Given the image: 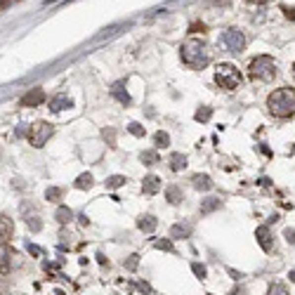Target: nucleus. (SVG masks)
Returning <instances> with one entry per match:
<instances>
[{
	"label": "nucleus",
	"mask_w": 295,
	"mask_h": 295,
	"mask_svg": "<svg viewBox=\"0 0 295 295\" xmlns=\"http://www.w3.org/2000/svg\"><path fill=\"white\" fill-rule=\"evenodd\" d=\"M267 109L276 118H291L295 114V90L293 87H279L267 97Z\"/></svg>",
	"instance_id": "f257e3e1"
},
{
	"label": "nucleus",
	"mask_w": 295,
	"mask_h": 295,
	"mask_svg": "<svg viewBox=\"0 0 295 295\" xmlns=\"http://www.w3.org/2000/svg\"><path fill=\"white\" fill-rule=\"evenodd\" d=\"M182 62L191 69H203L211 62V52L201 41H187L182 45Z\"/></svg>",
	"instance_id": "f03ea898"
},
{
	"label": "nucleus",
	"mask_w": 295,
	"mask_h": 295,
	"mask_svg": "<svg viewBox=\"0 0 295 295\" xmlns=\"http://www.w3.org/2000/svg\"><path fill=\"white\" fill-rule=\"evenodd\" d=\"M248 76H251L253 81H272L276 76V62L269 54H260V57H255L253 62H251Z\"/></svg>",
	"instance_id": "7ed1b4c3"
},
{
	"label": "nucleus",
	"mask_w": 295,
	"mask_h": 295,
	"mask_svg": "<svg viewBox=\"0 0 295 295\" xmlns=\"http://www.w3.org/2000/svg\"><path fill=\"white\" fill-rule=\"evenodd\" d=\"M215 83L220 85V87H224V90H236L243 83V76L234 64H217V69H215Z\"/></svg>",
	"instance_id": "20e7f679"
},
{
	"label": "nucleus",
	"mask_w": 295,
	"mask_h": 295,
	"mask_svg": "<svg viewBox=\"0 0 295 295\" xmlns=\"http://www.w3.org/2000/svg\"><path fill=\"white\" fill-rule=\"evenodd\" d=\"M52 126L50 123H45V121H38V123H33L31 130H29V142H31L36 149L45 147V142L52 137Z\"/></svg>",
	"instance_id": "39448f33"
},
{
	"label": "nucleus",
	"mask_w": 295,
	"mask_h": 295,
	"mask_svg": "<svg viewBox=\"0 0 295 295\" xmlns=\"http://www.w3.org/2000/svg\"><path fill=\"white\" fill-rule=\"evenodd\" d=\"M222 45L229 52H241L243 47H246V38H243V33L239 29H229V31H224V36H222Z\"/></svg>",
	"instance_id": "423d86ee"
},
{
	"label": "nucleus",
	"mask_w": 295,
	"mask_h": 295,
	"mask_svg": "<svg viewBox=\"0 0 295 295\" xmlns=\"http://www.w3.org/2000/svg\"><path fill=\"white\" fill-rule=\"evenodd\" d=\"M255 239H257V243H260V248H262L264 253H269V251L274 248V236H272L267 224H260V227L255 229Z\"/></svg>",
	"instance_id": "0eeeda50"
},
{
	"label": "nucleus",
	"mask_w": 295,
	"mask_h": 295,
	"mask_svg": "<svg viewBox=\"0 0 295 295\" xmlns=\"http://www.w3.org/2000/svg\"><path fill=\"white\" fill-rule=\"evenodd\" d=\"M42 102H45V90H42V87H33L31 92H26V95L21 97V106H26V109L41 106Z\"/></svg>",
	"instance_id": "6e6552de"
},
{
	"label": "nucleus",
	"mask_w": 295,
	"mask_h": 295,
	"mask_svg": "<svg viewBox=\"0 0 295 295\" xmlns=\"http://www.w3.org/2000/svg\"><path fill=\"white\" fill-rule=\"evenodd\" d=\"M12 232H14V224L7 215H0V246H7V241L12 239Z\"/></svg>",
	"instance_id": "1a4fd4ad"
},
{
	"label": "nucleus",
	"mask_w": 295,
	"mask_h": 295,
	"mask_svg": "<svg viewBox=\"0 0 295 295\" xmlns=\"http://www.w3.org/2000/svg\"><path fill=\"white\" fill-rule=\"evenodd\" d=\"M142 191H144V194H158V191H161V179H158L156 175H147L144 182H142Z\"/></svg>",
	"instance_id": "9d476101"
},
{
	"label": "nucleus",
	"mask_w": 295,
	"mask_h": 295,
	"mask_svg": "<svg viewBox=\"0 0 295 295\" xmlns=\"http://www.w3.org/2000/svg\"><path fill=\"white\" fill-rule=\"evenodd\" d=\"M137 227H139V229H142L144 234H151V232H154V229L158 227V220L154 217V215H142V217L137 220Z\"/></svg>",
	"instance_id": "9b49d317"
},
{
	"label": "nucleus",
	"mask_w": 295,
	"mask_h": 295,
	"mask_svg": "<svg viewBox=\"0 0 295 295\" xmlns=\"http://www.w3.org/2000/svg\"><path fill=\"white\" fill-rule=\"evenodd\" d=\"M111 95L116 97L121 104H126V106L130 104V102H132V99H130V95H127L126 85H123V83H116V85H114V87H111Z\"/></svg>",
	"instance_id": "f8f14e48"
},
{
	"label": "nucleus",
	"mask_w": 295,
	"mask_h": 295,
	"mask_svg": "<svg viewBox=\"0 0 295 295\" xmlns=\"http://www.w3.org/2000/svg\"><path fill=\"white\" fill-rule=\"evenodd\" d=\"M69 106H71V97L69 95H57L52 102H50V109H52V111H64V109H69Z\"/></svg>",
	"instance_id": "ddd939ff"
},
{
	"label": "nucleus",
	"mask_w": 295,
	"mask_h": 295,
	"mask_svg": "<svg viewBox=\"0 0 295 295\" xmlns=\"http://www.w3.org/2000/svg\"><path fill=\"white\" fill-rule=\"evenodd\" d=\"M222 208V201L220 199H206L201 203V215H211V212L220 211Z\"/></svg>",
	"instance_id": "4468645a"
},
{
	"label": "nucleus",
	"mask_w": 295,
	"mask_h": 295,
	"mask_svg": "<svg viewBox=\"0 0 295 295\" xmlns=\"http://www.w3.org/2000/svg\"><path fill=\"white\" fill-rule=\"evenodd\" d=\"M194 189H199V191H208L212 189V179L208 177V175H194Z\"/></svg>",
	"instance_id": "2eb2a0df"
},
{
	"label": "nucleus",
	"mask_w": 295,
	"mask_h": 295,
	"mask_svg": "<svg viewBox=\"0 0 295 295\" xmlns=\"http://www.w3.org/2000/svg\"><path fill=\"white\" fill-rule=\"evenodd\" d=\"M189 234H191V224H172V229H170L172 239H187Z\"/></svg>",
	"instance_id": "dca6fc26"
},
{
	"label": "nucleus",
	"mask_w": 295,
	"mask_h": 295,
	"mask_svg": "<svg viewBox=\"0 0 295 295\" xmlns=\"http://www.w3.org/2000/svg\"><path fill=\"white\" fill-rule=\"evenodd\" d=\"M54 220L59 222V224H66V222L74 220V212H71V208H66V206H59L57 212H54Z\"/></svg>",
	"instance_id": "f3484780"
},
{
	"label": "nucleus",
	"mask_w": 295,
	"mask_h": 295,
	"mask_svg": "<svg viewBox=\"0 0 295 295\" xmlns=\"http://www.w3.org/2000/svg\"><path fill=\"white\" fill-rule=\"evenodd\" d=\"M187 168V156L184 154H172L170 156V170H175V172H179V170Z\"/></svg>",
	"instance_id": "a211bd4d"
},
{
	"label": "nucleus",
	"mask_w": 295,
	"mask_h": 295,
	"mask_svg": "<svg viewBox=\"0 0 295 295\" xmlns=\"http://www.w3.org/2000/svg\"><path fill=\"white\" fill-rule=\"evenodd\" d=\"M127 179L123 175H111V177H106V189H118V187H123Z\"/></svg>",
	"instance_id": "6ab92c4d"
},
{
	"label": "nucleus",
	"mask_w": 295,
	"mask_h": 295,
	"mask_svg": "<svg viewBox=\"0 0 295 295\" xmlns=\"http://www.w3.org/2000/svg\"><path fill=\"white\" fill-rule=\"evenodd\" d=\"M76 187H78V189H90V187H92V175H90V172L78 175V179H76Z\"/></svg>",
	"instance_id": "aec40b11"
},
{
	"label": "nucleus",
	"mask_w": 295,
	"mask_h": 295,
	"mask_svg": "<svg viewBox=\"0 0 295 295\" xmlns=\"http://www.w3.org/2000/svg\"><path fill=\"white\" fill-rule=\"evenodd\" d=\"M211 116H212V109H211V106H201L199 111L194 114V118H196L199 123H206V121H211Z\"/></svg>",
	"instance_id": "412c9836"
},
{
	"label": "nucleus",
	"mask_w": 295,
	"mask_h": 295,
	"mask_svg": "<svg viewBox=\"0 0 295 295\" xmlns=\"http://www.w3.org/2000/svg\"><path fill=\"white\" fill-rule=\"evenodd\" d=\"M166 196H168L170 203H179V201H182V191H179L177 187L172 184V187H168V189H166Z\"/></svg>",
	"instance_id": "4be33fe9"
},
{
	"label": "nucleus",
	"mask_w": 295,
	"mask_h": 295,
	"mask_svg": "<svg viewBox=\"0 0 295 295\" xmlns=\"http://www.w3.org/2000/svg\"><path fill=\"white\" fill-rule=\"evenodd\" d=\"M154 142H156V147H158V149H166V147L170 144V135H168V132H156Z\"/></svg>",
	"instance_id": "5701e85b"
},
{
	"label": "nucleus",
	"mask_w": 295,
	"mask_h": 295,
	"mask_svg": "<svg viewBox=\"0 0 295 295\" xmlns=\"http://www.w3.org/2000/svg\"><path fill=\"white\" fill-rule=\"evenodd\" d=\"M139 158H142V163H144V166H154V163H158V154H156V151H144Z\"/></svg>",
	"instance_id": "b1692460"
},
{
	"label": "nucleus",
	"mask_w": 295,
	"mask_h": 295,
	"mask_svg": "<svg viewBox=\"0 0 295 295\" xmlns=\"http://www.w3.org/2000/svg\"><path fill=\"white\" fill-rule=\"evenodd\" d=\"M62 194H64V191L59 189V187H50V189L45 191V199H47V201H59V199H62Z\"/></svg>",
	"instance_id": "393cba45"
},
{
	"label": "nucleus",
	"mask_w": 295,
	"mask_h": 295,
	"mask_svg": "<svg viewBox=\"0 0 295 295\" xmlns=\"http://www.w3.org/2000/svg\"><path fill=\"white\" fill-rule=\"evenodd\" d=\"M267 295H291V293H288V288H286L284 284H272Z\"/></svg>",
	"instance_id": "a878e982"
},
{
	"label": "nucleus",
	"mask_w": 295,
	"mask_h": 295,
	"mask_svg": "<svg viewBox=\"0 0 295 295\" xmlns=\"http://www.w3.org/2000/svg\"><path fill=\"white\" fill-rule=\"evenodd\" d=\"M26 224L31 227V232H41L42 229V224H41V220H38V215H26Z\"/></svg>",
	"instance_id": "bb28decb"
},
{
	"label": "nucleus",
	"mask_w": 295,
	"mask_h": 295,
	"mask_svg": "<svg viewBox=\"0 0 295 295\" xmlns=\"http://www.w3.org/2000/svg\"><path fill=\"white\" fill-rule=\"evenodd\" d=\"M154 246H156L158 251H168V253H172V251H175V248H172V241H170V239H158V241L154 243Z\"/></svg>",
	"instance_id": "cd10ccee"
},
{
	"label": "nucleus",
	"mask_w": 295,
	"mask_h": 295,
	"mask_svg": "<svg viewBox=\"0 0 295 295\" xmlns=\"http://www.w3.org/2000/svg\"><path fill=\"white\" fill-rule=\"evenodd\" d=\"M127 130H130L135 137H144V127L139 126V123H130V126H127Z\"/></svg>",
	"instance_id": "c85d7f7f"
},
{
	"label": "nucleus",
	"mask_w": 295,
	"mask_h": 295,
	"mask_svg": "<svg viewBox=\"0 0 295 295\" xmlns=\"http://www.w3.org/2000/svg\"><path fill=\"white\" fill-rule=\"evenodd\" d=\"M191 269H194V274L199 276V279H206V274H208V269H206L203 264H199V262H194V264H191Z\"/></svg>",
	"instance_id": "c756f323"
},
{
	"label": "nucleus",
	"mask_w": 295,
	"mask_h": 295,
	"mask_svg": "<svg viewBox=\"0 0 295 295\" xmlns=\"http://www.w3.org/2000/svg\"><path fill=\"white\" fill-rule=\"evenodd\" d=\"M19 0H0V12H5L7 7H12V5H17Z\"/></svg>",
	"instance_id": "7c9ffc66"
},
{
	"label": "nucleus",
	"mask_w": 295,
	"mask_h": 295,
	"mask_svg": "<svg viewBox=\"0 0 295 295\" xmlns=\"http://www.w3.org/2000/svg\"><path fill=\"white\" fill-rule=\"evenodd\" d=\"M26 248H29V253L36 255V257H41V255H42V248H38V246H33V243H29Z\"/></svg>",
	"instance_id": "2f4dec72"
},
{
	"label": "nucleus",
	"mask_w": 295,
	"mask_h": 295,
	"mask_svg": "<svg viewBox=\"0 0 295 295\" xmlns=\"http://www.w3.org/2000/svg\"><path fill=\"white\" fill-rule=\"evenodd\" d=\"M139 262V255H130V260H127V269H135Z\"/></svg>",
	"instance_id": "473e14b6"
},
{
	"label": "nucleus",
	"mask_w": 295,
	"mask_h": 295,
	"mask_svg": "<svg viewBox=\"0 0 295 295\" xmlns=\"http://www.w3.org/2000/svg\"><path fill=\"white\" fill-rule=\"evenodd\" d=\"M284 12L288 19H295V7H288V5H284Z\"/></svg>",
	"instance_id": "72a5a7b5"
},
{
	"label": "nucleus",
	"mask_w": 295,
	"mask_h": 295,
	"mask_svg": "<svg viewBox=\"0 0 295 295\" xmlns=\"http://www.w3.org/2000/svg\"><path fill=\"white\" fill-rule=\"evenodd\" d=\"M189 31L191 33H203V31H206V26H203V24H191V29H189Z\"/></svg>",
	"instance_id": "f704fd0d"
},
{
	"label": "nucleus",
	"mask_w": 295,
	"mask_h": 295,
	"mask_svg": "<svg viewBox=\"0 0 295 295\" xmlns=\"http://www.w3.org/2000/svg\"><path fill=\"white\" fill-rule=\"evenodd\" d=\"M286 236H288L291 243H295V229H286Z\"/></svg>",
	"instance_id": "c9c22d12"
},
{
	"label": "nucleus",
	"mask_w": 295,
	"mask_h": 295,
	"mask_svg": "<svg viewBox=\"0 0 295 295\" xmlns=\"http://www.w3.org/2000/svg\"><path fill=\"white\" fill-rule=\"evenodd\" d=\"M248 2H253V5H262V2H267V0H248Z\"/></svg>",
	"instance_id": "e433bc0d"
},
{
	"label": "nucleus",
	"mask_w": 295,
	"mask_h": 295,
	"mask_svg": "<svg viewBox=\"0 0 295 295\" xmlns=\"http://www.w3.org/2000/svg\"><path fill=\"white\" fill-rule=\"evenodd\" d=\"M291 281H295V272H291Z\"/></svg>",
	"instance_id": "4c0bfd02"
},
{
	"label": "nucleus",
	"mask_w": 295,
	"mask_h": 295,
	"mask_svg": "<svg viewBox=\"0 0 295 295\" xmlns=\"http://www.w3.org/2000/svg\"><path fill=\"white\" fill-rule=\"evenodd\" d=\"M293 78H295V64H293Z\"/></svg>",
	"instance_id": "58836bf2"
}]
</instances>
